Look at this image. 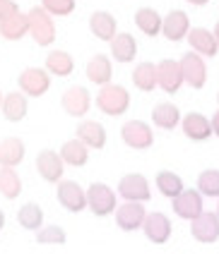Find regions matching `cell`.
I'll return each instance as SVG.
<instances>
[{
    "label": "cell",
    "mask_w": 219,
    "mask_h": 254,
    "mask_svg": "<svg viewBox=\"0 0 219 254\" xmlns=\"http://www.w3.org/2000/svg\"><path fill=\"white\" fill-rule=\"evenodd\" d=\"M44 67L51 72V77H70L75 70V60L68 51H51L46 56Z\"/></svg>",
    "instance_id": "83f0119b"
},
{
    "label": "cell",
    "mask_w": 219,
    "mask_h": 254,
    "mask_svg": "<svg viewBox=\"0 0 219 254\" xmlns=\"http://www.w3.org/2000/svg\"><path fill=\"white\" fill-rule=\"evenodd\" d=\"M65 230L60 226H46L36 230V242L39 245H65Z\"/></svg>",
    "instance_id": "e575fe53"
},
{
    "label": "cell",
    "mask_w": 219,
    "mask_h": 254,
    "mask_svg": "<svg viewBox=\"0 0 219 254\" xmlns=\"http://www.w3.org/2000/svg\"><path fill=\"white\" fill-rule=\"evenodd\" d=\"M118 206V192H113L106 183H92L87 187V209L94 216H111L116 213Z\"/></svg>",
    "instance_id": "7a4b0ae2"
},
{
    "label": "cell",
    "mask_w": 219,
    "mask_h": 254,
    "mask_svg": "<svg viewBox=\"0 0 219 254\" xmlns=\"http://www.w3.org/2000/svg\"><path fill=\"white\" fill-rule=\"evenodd\" d=\"M217 101H219V94H217Z\"/></svg>",
    "instance_id": "ee69618b"
},
{
    "label": "cell",
    "mask_w": 219,
    "mask_h": 254,
    "mask_svg": "<svg viewBox=\"0 0 219 254\" xmlns=\"http://www.w3.org/2000/svg\"><path fill=\"white\" fill-rule=\"evenodd\" d=\"M111 46V58L116 63H132L137 58V41L132 34H125V31H118L116 36L109 41Z\"/></svg>",
    "instance_id": "7402d4cb"
},
{
    "label": "cell",
    "mask_w": 219,
    "mask_h": 254,
    "mask_svg": "<svg viewBox=\"0 0 219 254\" xmlns=\"http://www.w3.org/2000/svg\"><path fill=\"white\" fill-rule=\"evenodd\" d=\"M97 108L104 115H111V118H120V115L128 113L130 108V94L128 89L120 84H104L97 94Z\"/></svg>",
    "instance_id": "6da1fadb"
},
{
    "label": "cell",
    "mask_w": 219,
    "mask_h": 254,
    "mask_svg": "<svg viewBox=\"0 0 219 254\" xmlns=\"http://www.w3.org/2000/svg\"><path fill=\"white\" fill-rule=\"evenodd\" d=\"M181 70H183V82L190 89H203L205 86V82H207V63H205V56L195 53V51H188L186 56L181 58Z\"/></svg>",
    "instance_id": "8fae6325"
},
{
    "label": "cell",
    "mask_w": 219,
    "mask_h": 254,
    "mask_svg": "<svg viewBox=\"0 0 219 254\" xmlns=\"http://www.w3.org/2000/svg\"><path fill=\"white\" fill-rule=\"evenodd\" d=\"M181 129H183V134L193 141H205L215 134L210 118L203 113H186L181 118Z\"/></svg>",
    "instance_id": "2e32d148"
},
{
    "label": "cell",
    "mask_w": 219,
    "mask_h": 254,
    "mask_svg": "<svg viewBox=\"0 0 219 254\" xmlns=\"http://www.w3.org/2000/svg\"><path fill=\"white\" fill-rule=\"evenodd\" d=\"M210 123H212V132L219 137V111H215V115L210 118Z\"/></svg>",
    "instance_id": "74e56055"
},
{
    "label": "cell",
    "mask_w": 219,
    "mask_h": 254,
    "mask_svg": "<svg viewBox=\"0 0 219 254\" xmlns=\"http://www.w3.org/2000/svg\"><path fill=\"white\" fill-rule=\"evenodd\" d=\"M186 2H190V5H198V7H203V5H207L210 0H186Z\"/></svg>",
    "instance_id": "f35d334b"
},
{
    "label": "cell",
    "mask_w": 219,
    "mask_h": 254,
    "mask_svg": "<svg viewBox=\"0 0 219 254\" xmlns=\"http://www.w3.org/2000/svg\"><path fill=\"white\" fill-rule=\"evenodd\" d=\"M29 34V14L19 12L17 10L15 14H10L7 19L0 22V36L7 39V41H19Z\"/></svg>",
    "instance_id": "cb8c5ba5"
},
{
    "label": "cell",
    "mask_w": 219,
    "mask_h": 254,
    "mask_svg": "<svg viewBox=\"0 0 219 254\" xmlns=\"http://www.w3.org/2000/svg\"><path fill=\"white\" fill-rule=\"evenodd\" d=\"M87 79L89 82H94L97 86H104L111 82V77H113V65H111V58L104 56V53H97V56H92L87 60Z\"/></svg>",
    "instance_id": "44dd1931"
},
{
    "label": "cell",
    "mask_w": 219,
    "mask_h": 254,
    "mask_svg": "<svg viewBox=\"0 0 219 254\" xmlns=\"http://www.w3.org/2000/svg\"><path fill=\"white\" fill-rule=\"evenodd\" d=\"M186 41L190 43V51H195V53H200L205 58H215L219 51V41H217V36H215V31L203 29V27L190 29Z\"/></svg>",
    "instance_id": "e0dca14e"
},
{
    "label": "cell",
    "mask_w": 219,
    "mask_h": 254,
    "mask_svg": "<svg viewBox=\"0 0 219 254\" xmlns=\"http://www.w3.org/2000/svg\"><path fill=\"white\" fill-rule=\"evenodd\" d=\"M27 154V146L19 137H5L0 141V166H12L17 168Z\"/></svg>",
    "instance_id": "484cf974"
},
{
    "label": "cell",
    "mask_w": 219,
    "mask_h": 254,
    "mask_svg": "<svg viewBox=\"0 0 219 254\" xmlns=\"http://www.w3.org/2000/svg\"><path fill=\"white\" fill-rule=\"evenodd\" d=\"M190 230L193 238L203 245H212L219 240V216L217 211H203L190 221Z\"/></svg>",
    "instance_id": "5bb4252c"
},
{
    "label": "cell",
    "mask_w": 219,
    "mask_h": 254,
    "mask_svg": "<svg viewBox=\"0 0 219 254\" xmlns=\"http://www.w3.org/2000/svg\"><path fill=\"white\" fill-rule=\"evenodd\" d=\"M157 84L164 94H178V89L186 84L183 82V70H181V60H159L157 63Z\"/></svg>",
    "instance_id": "9c48e42d"
},
{
    "label": "cell",
    "mask_w": 219,
    "mask_h": 254,
    "mask_svg": "<svg viewBox=\"0 0 219 254\" xmlns=\"http://www.w3.org/2000/svg\"><path fill=\"white\" fill-rule=\"evenodd\" d=\"M29 36L34 39L36 46H51L56 41V24H53V14L44 10L41 5L29 10Z\"/></svg>",
    "instance_id": "3957f363"
},
{
    "label": "cell",
    "mask_w": 219,
    "mask_h": 254,
    "mask_svg": "<svg viewBox=\"0 0 219 254\" xmlns=\"http://www.w3.org/2000/svg\"><path fill=\"white\" fill-rule=\"evenodd\" d=\"M2 99H5V94H2V91H0V108H2Z\"/></svg>",
    "instance_id": "b9f144b4"
},
{
    "label": "cell",
    "mask_w": 219,
    "mask_h": 254,
    "mask_svg": "<svg viewBox=\"0 0 219 254\" xmlns=\"http://www.w3.org/2000/svg\"><path fill=\"white\" fill-rule=\"evenodd\" d=\"M116 192L123 201H149V197H152L149 183H147L145 175H140V173H128V175H123L120 183H118Z\"/></svg>",
    "instance_id": "ba28073f"
},
{
    "label": "cell",
    "mask_w": 219,
    "mask_h": 254,
    "mask_svg": "<svg viewBox=\"0 0 219 254\" xmlns=\"http://www.w3.org/2000/svg\"><path fill=\"white\" fill-rule=\"evenodd\" d=\"M132 84H135V89H140L145 94L159 89V84H157V65L154 63H140L132 70Z\"/></svg>",
    "instance_id": "1f68e13d"
},
{
    "label": "cell",
    "mask_w": 219,
    "mask_h": 254,
    "mask_svg": "<svg viewBox=\"0 0 219 254\" xmlns=\"http://www.w3.org/2000/svg\"><path fill=\"white\" fill-rule=\"evenodd\" d=\"M181 118L183 115L178 111V106H174V103H159L152 111V123L159 129H176L181 125Z\"/></svg>",
    "instance_id": "f1b7e54d"
},
{
    "label": "cell",
    "mask_w": 219,
    "mask_h": 254,
    "mask_svg": "<svg viewBox=\"0 0 219 254\" xmlns=\"http://www.w3.org/2000/svg\"><path fill=\"white\" fill-rule=\"evenodd\" d=\"M2 228H5V211L0 209V230H2Z\"/></svg>",
    "instance_id": "ab89813d"
},
{
    "label": "cell",
    "mask_w": 219,
    "mask_h": 254,
    "mask_svg": "<svg viewBox=\"0 0 219 254\" xmlns=\"http://www.w3.org/2000/svg\"><path fill=\"white\" fill-rule=\"evenodd\" d=\"M190 31V19L183 10H171V12L164 17V24H161V34L166 41H183Z\"/></svg>",
    "instance_id": "ac0fdd59"
},
{
    "label": "cell",
    "mask_w": 219,
    "mask_h": 254,
    "mask_svg": "<svg viewBox=\"0 0 219 254\" xmlns=\"http://www.w3.org/2000/svg\"><path fill=\"white\" fill-rule=\"evenodd\" d=\"M135 24H137V29H140L145 36L154 39V36H159L161 34L164 17H161L154 7H140V10L135 12Z\"/></svg>",
    "instance_id": "4316f807"
},
{
    "label": "cell",
    "mask_w": 219,
    "mask_h": 254,
    "mask_svg": "<svg viewBox=\"0 0 219 254\" xmlns=\"http://www.w3.org/2000/svg\"><path fill=\"white\" fill-rule=\"evenodd\" d=\"M17 86L29 96V99H39L51 89V72L46 67H27L19 72Z\"/></svg>",
    "instance_id": "8992f818"
},
{
    "label": "cell",
    "mask_w": 219,
    "mask_h": 254,
    "mask_svg": "<svg viewBox=\"0 0 219 254\" xmlns=\"http://www.w3.org/2000/svg\"><path fill=\"white\" fill-rule=\"evenodd\" d=\"M75 137L82 139L89 149H94V151H99V149L106 146V129H104V125L97 123V120H82V123L77 125Z\"/></svg>",
    "instance_id": "603a6c76"
},
{
    "label": "cell",
    "mask_w": 219,
    "mask_h": 254,
    "mask_svg": "<svg viewBox=\"0 0 219 254\" xmlns=\"http://www.w3.org/2000/svg\"><path fill=\"white\" fill-rule=\"evenodd\" d=\"M120 139L125 146H130L135 151H145V149H152V144H154V132L142 120H128L120 127Z\"/></svg>",
    "instance_id": "277c9868"
},
{
    "label": "cell",
    "mask_w": 219,
    "mask_h": 254,
    "mask_svg": "<svg viewBox=\"0 0 219 254\" xmlns=\"http://www.w3.org/2000/svg\"><path fill=\"white\" fill-rule=\"evenodd\" d=\"M217 216H219V201H217Z\"/></svg>",
    "instance_id": "7bdbcfd3"
},
{
    "label": "cell",
    "mask_w": 219,
    "mask_h": 254,
    "mask_svg": "<svg viewBox=\"0 0 219 254\" xmlns=\"http://www.w3.org/2000/svg\"><path fill=\"white\" fill-rule=\"evenodd\" d=\"M60 106L70 118H85L92 108V94L87 91V86H68L60 96Z\"/></svg>",
    "instance_id": "52a82bcc"
},
{
    "label": "cell",
    "mask_w": 219,
    "mask_h": 254,
    "mask_svg": "<svg viewBox=\"0 0 219 254\" xmlns=\"http://www.w3.org/2000/svg\"><path fill=\"white\" fill-rule=\"evenodd\" d=\"M60 156L65 161V166H73V168H82L87 166L89 161V146L82 139H68L63 146H60Z\"/></svg>",
    "instance_id": "d4e9b609"
},
{
    "label": "cell",
    "mask_w": 219,
    "mask_h": 254,
    "mask_svg": "<svg viewBox=\"0 0 219 254\" xmlns=\"http://www.w3.org/2000/svg\"><path fill=\"white\" fill-rule=\"evenodd\" d=\"M89 31L99 41L109 43L118 34V19L111 12H106V10H97V12H92V17H89Z\"/></svg>",
    "instance_id": "ffe728a7"
},
{
    "label": "cell",
    "mask_w": 219,
    "mask_h": 254,
    "mask_svg": "<svg viewBox=\"0 0 219 254\" xmlns=\"http://www.w3.org/2000/svg\"><path fill=\"white\" fill-rule=\"evenodd\" d=\"M215 36H217V41H219V22L215 24Z\"/></svg>",
    "instance_id": "60d3db41"
},
{
    "label": "cell",
    "mask_w": 219,
    "mask_h": 254,
    "mask_svg": "<svg viewBox=\"0 0 219 254\" xmlns=\"http://www.w3.org/2000/svg\"><path fill=\"white\" fill-rule=\"evenodd\" d=\"M203 192L195 187V190H183L178 197L171 199V206H174V213L183 221H193L195 216H200L205 211L203 206Z\"/></svg>",
    "instance_id": "4fadbf2b"
},
{
    "label": "cell",
    "mask_w": 219,
    "mask_h": 254,
    "mask_svg": "<svg viewBox=\"0 0 219 254\" xmlns=\"http://www.w3.org/2000/svg\"><path fill=\"white\" fill-rule=\"evenodd\" d=\"M41 7L53 17H68L75 10V0H41Z\"/></svg>",
    "instance_id": "d590c367"
},
{
    "label": "cell",
    "mask_w": 219,
    "mask_h": 254,
    "mask_svg": "<svg viewBox=\"0 0 219 254\" xmlns=\"http://www.w3.org/2000/svg\"><path fill=\"white\" fill-rule=\"evenodd\" d=\"M171 230H174V228H171L169 216H164L161 211L147 213L142 233H145V238L152 242V245H166L169 238H171Z\"/></svg>",
    "instance_id": "9a60e30c"
},
{
    "label": "cell",
    "mask_w": 219,
    "mask_h": 254,
    "mask_svg": "<svg viewBox=\"0 0 219 254\" xmlns=\"http://www.w3.org/2000/svg\"><path fill=\"white\" fill-rule=\"evenodd\" d=\"M58 204L70 213H80L87 209V190L75 180H60L56 190Z\"/></svg>",
    "instance_id": "5b68a950"
},
{
    "label": "cell",
    "mask_w": 219,
    "mask_h": 254,
    "mask_svg": "<svg viewBox=\"0 0 219 254\" xmlns=\"http://www.w3.org/2000/svg\"><path fill=\"white\" fill-rule=\"evenodd\" d=\"M19 7H17L15 0H0V22L2 19H7L10 14H15Z\"/></svg>",
    "instance_id": "8d00e7d4"
},
{
    "label": "cell",
    "mask_w": 219,
    "mask_h": 254,
    "mask_svg": "<svg viewBox=\"0 0 219 254\" xmlns=\"http://www.w3.org/2000/svg\"><path fill=\"white\" fill-rule=\"evenodd\" d=\"M154 185H157V190H159L161 197H169V199L178 197V194L186 190V187H183V180H181V175L174 173V170H159L157 178H154Z\"/></svg>",
    "instance_id": "4dcf8cb0"
},
{
    "label": "cell",
    "mask_w": 219,
    "mask_h": 254,
    "mask_svg": "<svg viewBox=\"0 0 219 254\" xmlns=\"http://www.w3.org/2000/svg\"><path fill=\"white\" fill-rule=\"evenodd\" d=\"M198 190L203 192V197H217L219 199V170L217 168H205L198 175Z\"/></svg>",
    "instance_id": "836d02e7"
},
{
    "label": "cell",
    "mask_w": 219,
    "mask_h": 254,
    "mask_svg": "<svg viewBox=\"0 0 219 254\" xmlns=\"http://www.w3.org/2000/svg\"><path fill=\"white\" fill-rule=\"evenodd\" d=\"M63 170H65V161L60 151H53V149H44L36 154V173L44 178L46 183L58 185L63 180Z\"/></svg>",
    "instance_id": "7c38bea8"
},
{
    "label": "cell",
    "mask_w": 219,
    "mask_h": 254,
    "mask_svg": "<svg viewBox=\"0 0 219 254\" xmlns=\"http://www.w3.org/2000/svg\"><path fill=\"white\" fill-rule=\"evenodd\" d=\"M145 218H147V209H145V201H125L116 206V226L125 233H135L140 228L145 226Z\"/></svg>",
    "instance_id": "30bf717a"
},
{
    "label": "cell",
    "mask_w": 219,
    "mask_h": 254,
    "mask_svg": "<svg viewBox=\"0 0 219 254\" xmlns=\"http://www.w3.org/2000/svg\"><path fill=\"white\" fill-rule=\"evenodd\" d=\"M0 194L5 199H17L22 194V178L12 166H0Z\"/></svg>",
    "instance_id": "d6a6232c"
},
{
    "label": "cell",
    "mask_w": 219,
    "mask_h": 254,
    "mask_svg": "<svg viewBox=\"0 0 219 254\" xmlns=\"http://www.w3.org/2000/svg\"><path fill=\"white\" fill-rule=\"evenodd\" d=\"M29 96L19 89V91H10V94H5V99H2V115H5V120L7 123H22L27 113H29Z\"/></svg>",
    "instance_id": "d6986e66"
},
{
    "label": "cell",
    "mask_w": 219,
    "mask_h": 254,
    "mask_svg": "<svg viewBox=\"0 0 219 254\" xmlns=\"http://www.w3.org/2000/svg\"><path fill=\"white\" fill-rule=\"evenodd\" d=\"M17 223L24 228V230H31V233L41 230L44 228V209L39 204H34V201L22 204L19 211H17Z\"/></svg>",
    "instance_id": "f546056e"
}]
</instances>
